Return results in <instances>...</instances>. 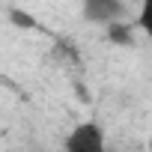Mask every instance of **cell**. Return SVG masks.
I'll use <instances>...</instances> for the list:
<instances>
[{"label":"cell","mask_w":152,"mask_h":152,"mask_svg":"<svg viewBox=\"0 0 152 152\" xmlns=\"http://www.w3.org/2000/svg\"><path fill=\"white\" fill-rule=\"evenodd\" d=\"M63 149L66 152H110L107 149V140H104V131L99 122L87 119V122H78L63 140Z\"/></svg>","instance_id":"obj_1"},{"label":"cell","mask_w":152,"mask_h":152,"mask_svg":"<svg viewBox=\"0 0 152 152\" xmlns=\"http://www.w3.org/2000/svg\"><path fill=\"white\" fill-rule=\"evenodd\" d=\"M81 12L90 24L110 27L116 21H125V0H81Z\"/></svg>","instance_id":"obj_2"},{"label":"cell","mask_w":152,"mask_h":152,"mask_svg":"<svg viewBox=\"0 0 152 152\" xmlns=\"http://www.w3.org/2000/svg\"><path fill=\"white\" fill-rule=\"evenodd\" d=\"M107 36H110L116 45L131 42V27H128V21H116V24H110V27H107Z\"/></svg>","instance_id":"obj_3"}]
</instances>
